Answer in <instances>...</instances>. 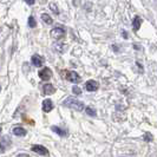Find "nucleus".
Masks as SVG:
<instances>
[{
	"label": "nucleus",
	"instance_id": "nucleus-1",
	"mask_svg": "<svg viewBox=\"0 0 157 157\" xmlns=\"http://www.w3.org/2000/svg\"><path fill=\"white\" fill-rule=\"evenodd\" d=\"M63 104L65 105V106L71 108V109H75V110H77V111H82L84 108H85L84 103L78 101V99H76V98H73V97L66 98V99L63 102Z\"/></svg>",
	"mask_w": 157,
	"mask_h": 157
},
{
	"label": "nucleus",
	"instance_id": "nucleus-2",
	"mask_svg": "<svg viewBox=\"0 0 157 157\" xmlns=\"http://www.w3.org/2000/svg\"><path fill=\"white\" fill-rule=\"evenodd\" d=\"M50 34L55 39H60V38H63L64 36H65V30H64L63 27H55L52 31L50 32Z\"/></svg>",
	"mask_w": 157,
	"mask_h": 157
},
{
	"label": "nucleus",
	"instance_id": "nucleus-3",
	"mask_svg": "<svg viewBox=\"0 0 157 157\" xmlns=\"http://www.w3.org/2000/svg\"><path fill=\"white\" fill-rule=\"evenodd\" d=\"M39 77L41 80H45V82H47V80H50L51 79V77H52V71L50 70L48 67H44L43 70L39 71Z\"/></svg>",
	"mask_w": 157,
	"mask_h": 157
},
{
	"label": "nucleus",
	"instance_id": "nucleus-4",
	"mask_svg": "<svg viewBox=\"0 0 157 157\" xmlns=\"http://www.w3.org/2000/svg\"><path fill=\"white\" fill-rule=\"evenodd\" d=\"M66 79L67 80H70V82H72V83H78V82H80V77H79V75L77 73V72H75V71H66Z\"/></svg>",
	"mask_w": 157,
	"mask_h": 157
},
{
	"label": "nucleus",
	"instance_id": "nucleus-5",
	"mask_svg": "<svg viewBox=\"0 0 157 157\" xmlns=\"http://www.w3.org/2000/svg\"><path fill=\"white\" fill-rule=\"evenodd\" d=\"M32 151L39 154L41 156H47V155H48L47 149L45 147H43V145H33V147H32Z\"/></svg>",
	"mask_w": 157,
	"mask_h": 157
},
{
	"label": "nucleus",
	"instance_id": "nucleus-6",
	"mask_svg": "<svg viewBox=\"0 0 157 157\" xmlns=\"http://www.w3.org/2000/svg\"><path fill=\"white\" fill-rule=\"evenodd\" d=\"M87 91H90V92H92V91H97L98 90V87H99V84L96 82V80H89L86 83V85H85Z\"/></svg>",
	"mask_w": 157,
	"mask_h": 157
},
{
	"label": "nucleus",
	"instance_id": "nucleus-7",
	"mask_svg": "<svg viewBox=\"0 0 157 157\" xmlns=\"http://www.w3.org/2000/svg\"><path fill=\"white\" fill-rule=\"evenodd\" d=\"M11 140L8 138L7 136H5V137H2L1 140H0V154H4L5 152V149H6V145H8L10 143H11Z\"/></svg>",
	"mask_w": 157,
	"mask_h": 157
},
{
	"label": "nucleus",
	"instance_id": "nucleus-8",
	"mask_svg": "<svg viewBox=\"0 0 157 157\" xmlns=\"http://www.w3.org/2000/svg\"><path fill=\"white\" fill-rule=\"evenodd\" d=\"M31 62H32V64H33L34 66L39 67V66H41V65H43V63H44V58H43V57H40L39 55H34L33 57H32Z\"/></svg>",
	"mask_w": 157,
	"mask_h": 157
},
{
	"label": "nucleus",
	"instance_id": "nucleus-9",
	"mask_svg": "<svg viewBox=\"0 0 157 157\" xmlns=\"http://www.w3.org/2000/svg\"><path fill=\"white\" fill-rule=\"evenodd\" d=\"M53 109V103L51 102L50 99H45L43 102V110L45 112H50V111Z\"/></svg>",
	"mask_w": 157,
	"mask_h": 157
},
{
	"label": "nucleus",
	"instance_id": "nucleus-10",
	"mask_svg": "<svg viewBox=\"0 0 157 157\" xmlns=\"http://www.w3.org/2000/svg\"><path fill=\"white\" fill-rule=\"evenodd\" d=\"M13 135H16V136H20V137H23L26 135V130L21 128V126H17L13 129Z\"/></svg>",
	"mask_w": 157,
	"mask_h": 157
},
{
	"label": "nucleus",
	"instance_id": "nucleus-11",
	"mask_svg": "<svg viewBox=\"0 0 157 157\" xmlns=\"http://www.w3.org/2000/svg\"><path fill=\"white\" fill-rule=\"evenodd\" d=\"M55 92V86L52 84H45L44 85V94H52Z\"/></svg>",
	"mask_w": 157,
	"mask_h": 157
},
{
	"label": "nucleus",
	"instance_id": "nucleus-12",
	"mask_svg": "<svg viewBox=\"0 0 157 157\" xmlns=\"http://www.w3.org/2000/svg\"><path fill=\"white\" fill-rule=\"evenodd\" d=\"M142 24V19L140 17H135L134 20H132V27H134L135 31H137L138 29H140V26H141Z\"/></svg>",
	"mask_w": 157,
	"mask_h": 157
},
{
	"label": "nucleus",
	"instance_id": "nucleus-13",
	"mask_svg": "<svg viewBox=\"0 0 157 157\" xmlns=\"http://www.w3.org/2000/svg\"><path fill=\"white\" fill-rule=\"evenodd\" d=\"M51 129H52V131H55L56 134H58L59 136H62V137H63V136H66V132L64 131L63 129H60L59 126H52Z\"/></svg>",
	"mask_w": 157,
	"mask_h": 157
},
{
	"label": "nucleus",
	"instance_id": "nucleus-14",
	"mask_svg": "<svg viewBox=\"0 0 157 157\" xmlns=\"http://www.w3.org/2000/svg\"><path fill=\"white\" fill-rule=\"evenodd\" d=\"M41 19H43V21H44V23H46V24H52V21H53V20H52V18L48 16V14H45V13H44V14H41Z\"/></svg>",
	"mask_w": 157,
	"mask_h": 157
},
{
	"label": "nucleus",
	"instance_id": "nucleus-15",
	"mask_svg": "<svg viewBox=\"0 0 157 157\" xmlns=\"http://www.w3.org/2000/svg\"><path fill=\"white\" fill-rule=\"evenodd\" d=\"M85 110H86V112H87V115H89V116H92V117H94V116H96V110H94V109H91L90 106H87Z\"/></svg>",
	"mask_w": 157,
	"mask_h": 157
},
{
	"label": "nucleus",
	"instance_id": "nucleus-16",
	"mask_svg": "<svg viewBox=\"0 0 157 157\" xmlns=\"http://www.w3.org/2000/svg\"><path fill=\"white\" fill-rule=\"evenodd\" d=\"M36 20H34V18L33 17H30L29 18V26L31 27V29H33V27H36Z\"/></svg>",
	"mask_w": 157,
	"mask_h": 157
},
{
	"label": "nucleus",
	"instance_id": "nucleus-17",
	"mask_svg": "<svg viewBox=\"0 0 157 157\" xmlns=\"http://www.w3.org/2000/svg\"><path fill=\"white\" fill-rule=\"evenodd\" d=\"M50 8H51V10L55 12L56 14H58V13H59V11H58V8H57V5H56V4H53V2H50Z\"/></svg>",
	"mask_w": 157,
	"mask_h": 157
},
{
	"label": "nucleus",
	"instance_id": "nucleus-18",
	"mask_svg": "<svg viewBox=\"0 0 157 157\" xmlns=\"http://www.w3.org/2000/svg\"><path fill=\"white\" fill-rule=\"evenodd\" d=\"M72 92H73L75 94H82V90H80L78 86H76V85H75V86L72 87Z\"/></svg>",
	"mask_w": 157,
	"mask_h": 157
},
{
	"label": "nucleus",
	"instance_id": "nucleus-19",
	"mask_svg": "<svg viewBox=\"0 0 157 157\" xmlns=\"http://www.w3.org/2000/svg\"><path fill=\"white\" fill-rule=\"evenodd\" d=\"M144 138L147 140V142H150L151 140H152V136H151L150 134H147L145 136H144Z\"/></svg>",
	"mask_w": 157,
	"mask_h": 157
},
{
	"label": "nucleus",
	"instance_id": "nucleus-20",
	"mask_svg": "<svg viewBox=\"0 0 157 157\" xmlns=\"http://www.w3.org/2000/svg\"><path fill=\"white\" fill-rule=\"evenodd\" d=\"M17 157H30L29 155H26V154H21V155H18Z\"/></svg>",
	"mask_w": 157,
	"mask_h": 157
},
{
	"label": "nucleus",
	"instance_id": "nucleus-21",
	"mask_svg": "<svg viewBox=\"0 0 157 157\" xmlns=\"http://www.w3.org/2000/svg\"><path fill=\"white\" fill-rule=\"evenodd\" d=\"M27 4H29V5H32V4H34V1H27Z\"/></svg>",
	"mask_w": 157,
	"mask_h": 157
},
{
	"label": "nucleus",
	"instance_id": "nucleus-22",
	"mask_svg": "<svg viewBox=\"0 0 157 157\" xmlns=\"http://www.w3.org/2000/svg\"><path fill=\"white\" fill-rule=\"evenodd\" d=\"M0 132H1V128H0Z\"/></svg>",
	"mask_w": 157,
	"mask_h": 157
}]
</instances>
